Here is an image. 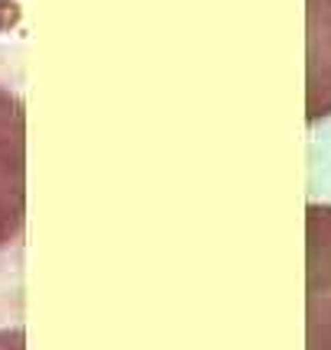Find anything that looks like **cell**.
<instances>
[{
	"mask_svg": "<svg viewBox=\"0 0 331 350\" xmlns=\"http://www.w3.org/2000/svg\"><path fill=\"white\" fill-rule=\"evenodd\" d=\"M26 221V113L23 100L0 85V250Z\"/></svg>",
	"mask_w": 331,
	"mask_h": 350,
	"instance_id": "6da1fadb",
	"label": "cell"
},
{
	"mask_svg": "<svg viewBox=\"0 0 331 350\" xmlns=\"http://www.w3.org/2000/svg\"><path fill=\"white\" fill-rule=\"evenodd\" d=\"M0 350H23V334L20 331H3L0 334Z\"/></svg>",
	"mask_w": 331,
	"mask_h": 350,
	"instance_id": "277c9868",
	"label": "cell"
},
{
	"mask_svg": "<svg viewBox=\"0 0 331 350\" xmlns=\"http://www.w3.org/2000/svg\"><path fill=\"white\" fill-rule=\"evenodd\" d=\"M331 117V0H308V124Z\"/></svg>",
	"mask_w": 331,
	"mask_h": 350,
	"instance_id": "3957f363",
	"label": "cell"
},
{
	"mask_svg": "<svg viewBox=\"0 0 331 350\" xmlns=\"http://www.w3.org/2000/svg\"><path fill=\"white\" fill-rule=\"evenodd\" d=\"M308 350H331V204L306 208Z\"/></svg>",
	"mask_w": 331,
	"mask_h": 350,
	"instance_id": "7a4b0ae2",
	"label": "cell"
}]
</instances>
